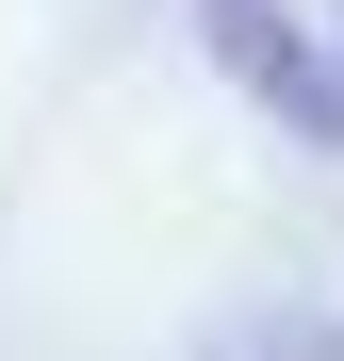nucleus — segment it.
Instances as JSON below:
<instances>
[]
</instances>
